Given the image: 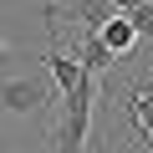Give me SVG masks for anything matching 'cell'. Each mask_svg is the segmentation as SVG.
Masks as SVG:
<instances>
[{
    "label": "cell",
    "mask_w": 153,
    "mask_h": 153,
    "mask_svg": "<svg viewBox=\"0 0 153 153\" xmlns=\"http://www.w3.org/2000/svg\"><path fill=\"white\" fill-rule=\"evenodd\" d=\"M92 102H97V76L82 71V76H76V87L61 92V123L51 128V153H87Z\"/></svg>",
    "instance_id": "cell-1"
},
{
    "label": "cell",
    "mask_w": 153,
    "mask_h": 153,
    "mask_svg": "<svg viewBox=\"0 0 153 153\" xmlns=\"http://www.w3.org/2000/svg\"><path fill=\"white\" fill-rule=\"evenodd\" d=\"M56 102V87L46 76H5L0 82V112L10 117H46Z\"/></svg>",
    "instance_id": "cell-2"
},
{
    "label": "cell",
    "mask_w": 153,
    "mask_h": 153,
    "mask_svg": "<svg viewBox=\"0 0 153 153\" xmlns=\"http://www.w3.org/2000/svg\"><path fill=\"white\" fill-rule=\"evenodd\" d=\"M123 117H128V133H133V143L153 148V66H148L138 82L128 87V97H123Z\"/></svg>",
    "instance_id": "cell-3"
},
{
    "label": "cell",
    "mask_w": 153,
    "mask_h": 153,
    "mask_svg": "<svg viewBox=\"0 0 153 153\" xmlns=\"http://www.w3.org/2000/svg\"><path fill=\"white\" fill-rule=\"evenodd\" d=\"M97 41H102V46H107V51H112V56L123 61V56H128V51L138 46V31H133V21H128L123 10H112V16H107V21L97 26Z\"/></svg>",
    "instance_id": "cell-4"
},
{
    "label": "cell",
    "mask_w": 153,
    "mask_h": 153,
    "mask_svg": "<svg viewBox=\"0 0 153 153\" xmlns=\"http://www.w3.org/2000/svg\"><path fill=\"white\" fill-rule=\"evenodd\" d=\"M112 10H133V5H143V0H107Z\"/></svg>",
    "instance_id": "cell-5"
},
{
    "label": "cell",
    "mask_w": 153,
    "mask_h": 153,
    "mask_svg": "<svg viewBox=\"0 0 153 153\" xmlns=\"http://www.w3.org/2000/svg\"><path fill=\"white\" fill-rule=\"evenodd\" d=\"M0 61H5V41H0Z\"/></svg>",
    "instance_id": "cell-6"
},
{
    "label": "cell",
    "mask_w": 153,
    "mask_h": 153,
    "mask_svg": "<svg viewBox=\"0 0 153 153\" xmlns=\"http://www.w3.org/2000/svg\"><path fill=\"white\" fill-rule=\"evenodd\" d=\"M148 16H153V0H148Z\"/></svg>",
    "instance_id": "cell-7"
}]
</instances>
